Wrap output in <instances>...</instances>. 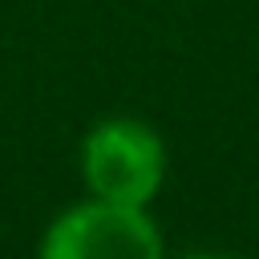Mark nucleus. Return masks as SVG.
<instances>
[{"instance_id": "nucleus-1", "label": "nucleus", "mask_w": 259, "mask_h": 259, "mask_svg": "<svg viewBox=\"0 0 259 259\" xmlns=\"http://www.w3.org/2000/svg\"><path fill=\"white\" fill-rule=\"evenodd\" d=\"M81 178L93 198L150 206L166 182V146L142 117H101L81 142Z\"/></svg>"}, {"instance_id": "nucleus-2", "label": "nucleus", "mask_w": 259, "mask_h": 259, "mask_svg": "<svg viewBox=\"0 0 259 259\" xmlns=\"http://www.w3.org/2000/svg\"><path fill=\"white\" fill-rule=\"evenodd\" d=\"M162 231L146 206L89 194L45 227L36 259H162Z\"/></svg>"}, {"instance_id": "nucleus-3", "label": "nucleus", "mask_w": 259, "mask_h": 259, "mask_svg": "<svg viewBox=\"0 0 259 259\" xmlns=\"http://www.w3.org/2000/svg\"><path fill=\"white\" fill-rule=\"evenodd\" d=\"M186 259H235V255H210V251H198V255H186Z\"/></svg>"}]
</instances>
